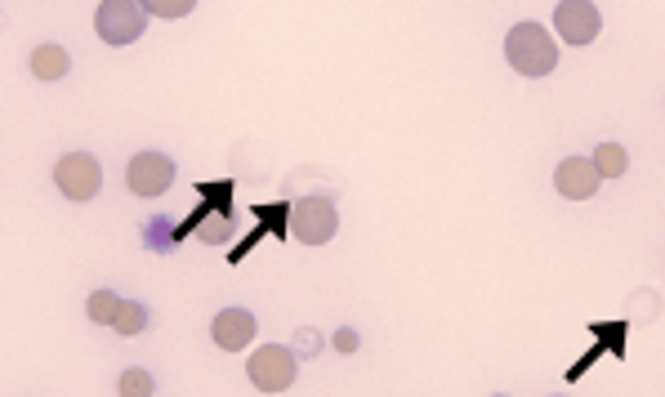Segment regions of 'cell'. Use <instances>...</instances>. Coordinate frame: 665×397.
Listing matches in <instances>:
<instances>
[{
  "label": "cell",
  "mask_w": 665,
  "mask_h": 397,
  "mask_svg": "<svg viewBox=\"0 0 665 397\" xmlns=\"http://www.w3.org/2000/svg\"><path fill=\"white\" fill-rule=\"evenodd\" d=\"M94 27H99V36L108 45H130L143 36L148 14H143L139 0H103L99 14H94Z\"/></svg>",
  "instance_id": "cell-3"
},
{
  "label": "cell",
  "mask_w": 665,
  "mask_h": 397,
  "mask_svg": "<svg viewBox=\"0 0 665 397\" xmlns=\"http://www.w3.org/2000/svg\"><path fill=\"white\" fill-rule=\"evenodd\" d=\"M335 348H340V353H353V348H358V335H353V331H340V335H335Z\"/></svg>",
  "instance_id": "cell-16"
},
{
  "label": "cell",
  "mask_w": 665,
  "mask_h": 397,
  "mask_svg": "<svg viewBox=\"0 0 665 397\" xmlns=\"http://www.w3.org/2000/svg\"><path fill=\"white\" fill-rule=\"evenodd\" d=\"M505 58L514 63V72H523V76H549L558 63V45L541 23H518L514 32L505 36Z\"/></svg>",
  "instance_id": "cell-1"
},
{
  "label": "cell",
  "mask_w": 665,
  "mask_h": 397,
  "mask_svg": "<svg viewBox=\"0 0 665 397\" xmlns=\"http://www.w3.org/2000/svg\"><path fill=\"white\" fill-rule=\"evenodd\" d=\"M32 72L41 76V81H59V76L72 72V58H67L63 45H41V50L32 54Z\"/></svg>",
  "instance_id": "cell-10"
},
{
  "label": "cell",
  "mask_w": 665,
  "mask_h": 397,
  "mask_svg": "<svg viewBox=\"0 0 665 397\" xmlns=\"http://www.w3.org/2000/svg\"><path fill=\"white\" fill-rule=\"evenodd\" d=\"M259 322L250 308H224V313L210 322V335H215L219 348H228V353H242V348H250V340H255Z\"/></svg>",
  "instance_id": "cell-8"
},
{
  "label": "cell",
  "mask_w": 665,
  "mask_h": 397,
  "mask_svg": "<svg viewBox=\"0 0 665 397\" xmlns=\"http://www.w3.org/2000/svg\"><path fill=\"white\" fill-rule=\"evenodd\" d=\"M112 326H117L121 335H139L143 326H148V308L139 304V299H121L117 317H112Z\"/></svg>",
  "instance_id": "cell-12"
},
{
  "label": "cell",
  "mask_w": 665,
  "mask_h": 397,
  "mask_svg": "<svg viewBox=\"0 0 665 397\" xmlns=\"http://www.w3.org/2000/svg\"><path fill=\"white\" fill-rule=\"evenodd\" d=\"M250 384H255L259 393H286L295 384V371H300V362H295L291 348L282 344H264L255 357H250Z\"/></svg>",
  "instance_id": "cell-2"
},
{
  "label": "cell",
  "mask_w": 665,
  "mask_h": 397,
  "mask_svg": "<svg viewBox=\"0 0 665 397\" xmlns=\"http://www.w3.org/2000/svg\"><path fill=\"white\" fill-rule=\"evenodd\" d=\"M335 228H340V215H335V206L326 197H304L295 201L291 210V232L304 241V246H326V241L335 237Z\"/></svg>",
  "instance_id": "cell-4"
},
{
  "label": "cell",
  "mask_w": 665,
  "mask_h": 397,
  "mask_svg": "<svg viewBox=\"0 0 665 397\" xmlns=\"http://www.w3.org/2000/svg\"><path fill=\"white\" fill-rule=\"evenodd\" d=\"M117 389H121L125 397H148V393H152V375L134 366V371H125V375H121V384H117Z\"/></svg>",
  "instance_id": "cell-15"
},
{
  "label": "cell",
  "mask_w": 665,
  "mask_h": 397,
  "mask_svg": "<svg viewBox=\"0 0 665 397\" xmlns=\"http://www.w3.org/2000/svg\"><path fill=\"white\" fill-rule=\"evenodd\" d=\"M143 14H157V18H183L197 9V0H139Z\"/></svg>",
  "instance_id": "cell-14"
},
{
  "label": "cell",
  "mask_w": 665,
  "mask_h": 397,
  "mask_svg": "<svg viewBox=\"0 0 665 397\" xmlns=\"http://www.w3.org/2000/svg\"><path fill=\"white\" fill-rule=\"evenodd\" d=\"M125 179H130L134 197H161L175 183V161L161 157V152H139L130 161V170H125Z\"/></svg>",
  "instance_id": "cell-7"
},
{
  "label": "cell",
  "mask_w": 665,
  "mask_h": 397,
  "mask_svg": "<svg viewBox=\"0 0 665 397\" xmlns=\"http://www.w3.org/2000/svg\"><path fill=\"white\" fill-rule=\"evenodd\" d=\"M554 27L567 45H590L603 27V14L594 0H558L554 9Z\"/></svg>",
  "instance_id": "cell-6"
},
{
  "label": "cell",
  "mask_w": 665,
  "mask_h": 397,
  "mask_svg": "<svg viewBox=\"0 0 665 397\" xmlns=\"http://www.w3.org/2000/svg\"><path fill=\"white\" fill-rule=\"evenodd\" d=\"M54 183H59V192L67 201H90V197H99V188H103V170L94 157L72 152V157H63L59 166H54Z\"/></svg>",
  "instance_id": "cell-5"
},
{
  "label": "cell",
  "mask_w": 665,
  "mask_h": 397,
  "mask_svg": "<svg viewBox=\"0 0 665 397\" xmlns=\"http://www.w3.org/2000/svg\"><path fill=\"white\" fill-rule=\"evenodd\" d=\"M599 183H603V174L594 170V161H585V157H572L554 170V188L563 192L567 201H590L594 192H599Z\"/></svg>",
  "instance_id": "cell-9"
},
{
  "label": "cell",
  "mask_w": 665,
  "mask_h": 397,
  "mask_svg": "<svg viewBox=\"0 0 665 397\" xmlns=\"http://www.w3.org/2000/svg\"><path fill=\"white\" fill-rule=\"evenodd\" d=\"M117 308H121V299L112 295V290H94V295L85 299V313H90V322H99V326H112Z\"/></svg>",
  "instance_id": "cell-13"
},
{
  "label": "cell",
  "mask_w": 665,
  "mask_h": 397,
  "mask_svg": "<svg viewBox=\"0 0 665 397\" xmlns=\"http://www.w3.org/2000/svg\"><path fill=\"white\" fill-rule=\"evenodd\" d=\"M590 161H594V170H599L603 179H621V174L630 170V157H625L621 143H599Z\"/></svg>",
  "instance_id": "cell-11"
}]
</instances>
